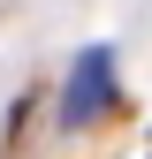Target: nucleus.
I'll return each instance as SVG.
<instances>
[{"label":"nucleus","mask_w":152,"mask_h":159,"mask_svg":"<svg viewBox=\"0 0 152 159\" xmlns=\"http://www.w3.org/2000/svg\"><path fill=\"white\" fill-rule=\"evenodd\" d=\"M114 106V46H84L61 84V129H91Z\"/></svg>","instance_id":"1"}]
</instances>
